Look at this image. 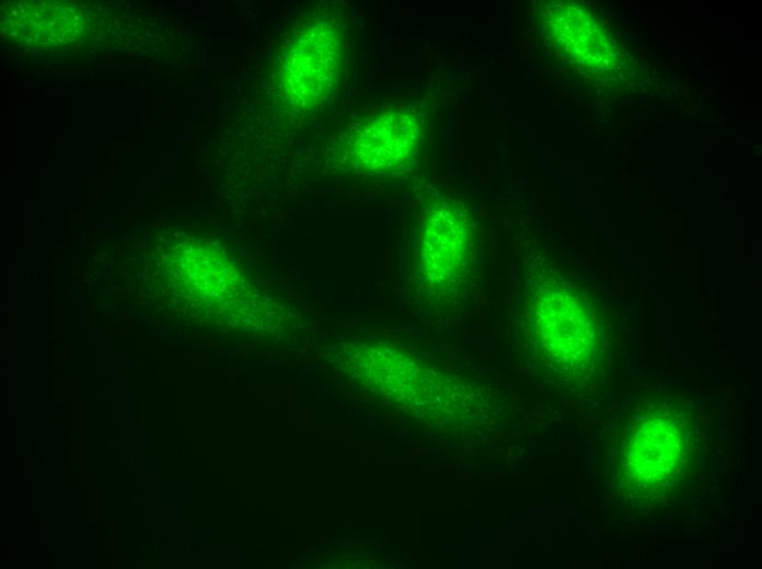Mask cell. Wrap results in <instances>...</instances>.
Returning a JSON list of instances; mask_svg holds the SVG:
<instances>
[{"mask_svg": "<svg viewBox=\"0 0 762 569\" xmlns=\"http://www.w3.org/2000/svg\"><path fill=\"white\" fill-rule=\"evenodd\" d=\"M688 423L667 407L642 416L626 432L621 461L626 486L657 496L673 486L686 462Z\"/></svg>", "mask_w": 762, "mask_h": 569, "instance_id": "obj_1", "label": "cell"}, {"mask_svg": "<svg viewBox=\"0 0 762 569\" xmlns=\"http://www.w3.org/2000/svg\"><path fill=\"white\" fill-rule=\"evenodd\" d=\"M336 30L312 21L291 38L278 67V88L285 102L308 108L324 98L336 83L342 54Z\"/></svg>", "mask_w": 762, "mask_h": 569, "instance_id": "obj_2", "label": "cell"}, {"mask_svg": "<svg viewBox=\"0 0 762 569\" xmlns=\"http://www.w3.org/2000/svg\"><path fill=\"white\" fill-rule=\"evenodd\" d=\"M419 243L428 282L446 292L457 288L474 259V225L465 209L448 200L437 202L426 214Z\"/></svg>", "mask_w": 762, "mask_h": 569, "instance_id": "obj_3", "label": "cell"}, {"mask_svg": "<svg viewBox=\"0 0 762 569\" xmlns=\"http://www.w3.org/2000/svg\"><path fill=\"white\" fill-rule=\"evenodd\" d=\"M422 126L411 113H383L361 125L351 138L358 163L372 172H389L409 162L418 149Z\"/></svg>", "mask_w": 762, "mask_h": 569, "instance_id": "obj_4", "label": "cell"}, {"mask_svg": "<svg viewBox=\"0 0 762 569\" xmlns=\"http://www.w3.org/2000/svg\"><path fill=\"white\" fill-rule=\"evenodd\" d=\"M547 16L550 31L567 55L582 62L594 57L598 38L589 15L573 5H553Z\"/></svg>", "mask_w": 762, "mask_h": 569, "instance_id": "obj_5", "label": "cell"}]
</instances>
